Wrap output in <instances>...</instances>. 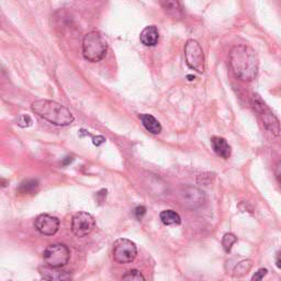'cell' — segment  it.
I'll return each mask as SVG.
<instances>
[{
	"label": "cell",
	"mask_w": 281,
	"mask_h": 281,
	"mask_svg": "<svg viewBox=\"0 0 281 281\" xmlns=\"http://www.w3.org/2000/svg\"><path fill=\"white\" fill-rule=\"evenodd\" d=\"M232 72L242 82H253L258 73L259 62L256 52L248 45H236L230 52Z\"/></svg>",
	"instance_id": "obj_1"
},
{
	"label": "cell",
	"mask_w": 281,
	"mask_h": 281,
	"mask_svg": "<svg viewBox=\"0 0 281 281\" xmlns=\"http://www.w3.org/2000/svg\"><path fill=\"white\" fill-rule=\"evenodd\" d=\"M32 111L40 118L49 121L54 126L67 127L74 122V115L67 108L56 101L40 99L31 105Z\"/></svg>",
	"instance_id": "obj_2"
},
{
	"label": "cell",
	"mask_w": 281,
	"mask_h": 281,
	"mask_svg": "<svg viewBox=\"0 0 281 281\" xmlns=\"http://www.w3.org/2000/svg\"><path fill=\"white\" fill-rule=\"evenodd\" d=\"M108 51V42L104 35L92 31L86 34L83 38V55L85 59H87L91 63H98L103 61Z\"/></svg>",
	"instance_id": "obj_3"
},
{
	"label": "cell",
	"mask_w": 281,
	"mask_h": 281,
	"mask_svg": "<svg viewBox=\"0 0 281 281\" xmlns=\"http://www.w3.org/2000/svg\"><path fill=\"white\" fill-rule=\"evenodd\" d=\"M42 257L45 265H48V266L62 268L68 264L70 252L64 244H52L44 249Z\"/></svg>",
	"instance_id": "obj_4"
},
{
	"label": "cell",
	"mask_w": 281,
	"mask_h": 281,
	"mask_svg": "<svg viewBox=\"0 0 281 281\" xmlns=\"http://www.w3.org/2000/svg\"><path fill=\"white\" fill-rule=\"evenodd\" d=\"M253 106L255 110L257 111V113H258V115L260 116L265 128H266L270 133H272L274 135H279L280 133L279 120L277 119L275 113L271 111V109L265 104V101H263V99L258 95L253 96Z\"/></svg>",
	"instance_id": "obj_5"
},
{
	"label": "cell",
	"mask_w": 281,
	"mask_h": 281,
	"mask_svg": "<svg viewBox=\"0 0 281 281\" xmlns=\"http://www.w3.org/2000/svg\"><path fill=\"white\" fill-rule=\"evenodd\" d=\"M186 63L189 68L202 74L206 70V59L204 50L196 40H188L185 45Z\"/></svg>",
	"instance_id": "obj_6"
},
{
	"label": "cell",
	"mask_w": 281,
	"mask_h": 281,
	"mask_svg": "<svg viewBox=\"0 0 281 281\" xmlns=\"http://www.w3.org/2000/svg\"><path fill=\"white\" fill-rule=\"evenodd\" d=\"M137 256L135 243L128 238H119L113 244V259L115 263L126 265L133 263Z\"/></svg>",
	"instance_id": "obj_7"
},
{
	"label": "cell",
	"mask_w": 281,
	"mask_h": 281,
	"mask_svg": "<svg viewBox=\"0 0 281 281\" xmlns=\"http://www.w3.org/2000/svg\"><path fill=\"white\" fill-rule=\"evenodd\" d=\"M96 229V220L90 213L77 212L72 218V232L75 236L83 238L88 236Z\"/></svg>",
	"instance_id": "obj_8"
},
{
	"label": "cell",
	"mask_w": 281,
	"mask_h": 281,
	"mask_svg": "<svg viewBox=\"0 0 281 281\" xmlns=\"http://www.w3.org/2000/svg\"><path fill=\"white\" fill-rule=\"evenodd\" d=\"M179 200L185 208L197 209L205 204V193L200 189L191 186H187L179 191Z\"/></svg>",
	"instance_id": "obj_9"
},
{
	"label": "cell",
	"mask_w": 281,
	"mask_h": 281,
	"mask_svg": "<svg viewBox=\"0 0 281 281\" xmlns=\"http://www.w3.org/2000/svg\"><path fill=\"white\" fill-rule=\"evenodd\" d=\"M34 228L42 235L53 236L59 229V220L50 214H40L35 218Z\"/></svg>",
	"instance_id": "obj_10"
},
{
	"label": "cell",
	"mask_w": 281,
	"mask_h": 281,
	"mask_svg": "<svg viewBox=\"0 0 281 281\" xmlns=\"http://www.w3.org/2000/svg\"><path fill=\"white\" fill-rule=\"evenodd\" d=\"M41 274L42 279L45 280H69L72 279V276L67 274V271L61 270V268H54L50 267L46 265L44 267H41L38 269Z\"/></svg>",
	"instance_id": "obj_11"
},
{
	"label": "cell",
	"mask_w": 281,
	"mask_h": 281,
	"mask_svg": "<svg viewBox=\"0 0 281 281\" xmlns=\"http://www.w3.org/2000/svg\"><path fill=\"white\" fill-rule=\"evenodd\" d=\"M211 144H212V148L215 154L220 156V157L228 159L231 156L232 148L229 143L226 142L225 138L220 136H213L211 138Z\"/></svg>",
	"instance_id": "obj_12"
},
{
	"label": "cell",
	"mask_w": 281,
	"mask_h": 281,
	"mask_svg": "<svg viewBox=\"0 0 281 281\" xmlns=\"http://www.w3.org/2000/svg\"><path fill=\"white\" fill-rule=\"evenodd\" d=\"M159 33L155 26L146 27L139 35V40L145 46H155L158 42Z\"/></svg>",
	"instance_id": "obj_13"
},
{
	"label": "cell",
	"mask_w": 281,
	"mask_h": 281,
	"mask_svg": "<svg viewBox=\"0 0 281 281\" xmlns=\"http://www.w3.org/2000/svg\"><path fill=\"white\" fill-rule=\"evenodd\" d=\"M139 119H140V122H142V124L144 126V128L148 132H150V133L159 134L162 132L160 123L157 120H156L152 114L143 113V114L139 115Z\"/></svg>",
	"instance_id": "obj_14"
},
{
	"label": "cell",
	"mask_w": 281,
	"mask_h": 281,
	"mask_svg": "<svg viewBox=\"0 0 281 281\" xmlns=\"http://www.w3.org/2000/svg\"><path fill=\"white\" fill-rule=\"evenodd\" d=\"M40 188L38 182L35 179H29V180L22 182L17 188V192L20 196H33Z\"/></svg>",
	"instance_id": "obj_15"
},
{
	"label": "cell",
	"mask_w": 281,
	"mask_h": 281,
	"mask_svg": "<svg viewBox=\"0 0 281 281\" xmlns=\"http://www.w3.org/2000/svg\"><path fill=\"white\" fill-rule=\"evenodd\" d=\"M159 3L164 8V10L174 19H179L183 15L182 8L178 0H159Z\"/></svg>",
	"instance_id": "obj_16"
},
{
	"label": "cell",
	"mask_w": 281,
	"mask_h": 281,
	"mask_svg": "<svg viewBox=\"0 0 281 281\" xmlns=\"http://www.w3.org/2000/svg\"><path fill=\"white\" fill-rule=\"evenodd\" d=\"M159 217L162 222L165 225H178L180 224L182 218L180 215H179L177 212H175L174 210H165L160 212Z\"/></svg>",
	"instance_id": "obj_17"
},
{
	"label": "cell",
	"mask_w": 281,
	"mask_h": 281,
	"mask_svg": "<svg viewBox=\"0 0 281 281\" xmlns=\"http://www.w3.org/2000/svg\"><path fill=\"white\" fill-rule=\"evenodd\" d=\"M253 267V262L249 259L242 260L238 263L235 268H234V277H243L244 275H247L248 271Z\"/></svg>",
	"instance_id": "obj_18"
},
{
	"label": "cell",
	"mask_w": 281,
	"mask_h": 281,
	"mask_svg": "<svg viewBox=\"0 0 281 281\" xmlns=\"http://www.w3.org/2000/svg\"><path fill=\"white\" fill-rule=\"evenodd\" d=\"M237 242V237L232 233H226L222 239V246L226 253H230L233 245Z\"/></svg>",
	"instance_id": "obj_19"
},
{
	"label": "cell",
	"mask_w": 281,
	"mask_h": 281,
	"mask_svg": "<svg viewBox=\"0 0 281 281\" xmlns=\"http://www.w3.org/2000/svg\"><path fill=\"white\" fill-rule=\"evenodd\" d=\"M123 280H129V281H140V280H145V277L140 274V271L136 270V269H133V270H130L128 271L126 275H124L122 277Z\"/></svg>",
	"instance_id": "obj_20"
},
{
	"label": "cell",
	"mask_w": 281,
	"mask_h": 281,
	"mask_svg": "<svg viewBox=\"0 0 281 281\" xmlns=\"http://www.w3.org/2000/svg\"><path fill=\"white\" fill-rule=\"evenodd\" d=\"M17 124L21 128H29L32 124V119L28 114H20L17 119Z\"/></svg>",
	"instance_id": "obj_21"
},
{
	"label": "cell",
	"mask_w": 281,
	"mask_h": 281,
	"mask_svg": "<svg viewBox=\"0 0 281 281\" xmlns=\"http://www.w3.org/2000/svg\"><path fill=\"white\" fill-rule=\"evenodd\" d=\"M145 213H146V208L143 206H139L134 210V215L136 216L137 220H142Z\"/></svg>",
	"instance_id": "obj_22"
},
{
	"label": "cell",
	"mask_w": 281,
	"mask_h": 281,
	"mask_svg": "<svg viewBox=\"0 0 281 281\" xmlns=\"http://www.w3.org/2000/svg\"><path fill=\"white\" fill-rule=\"evenodd\" d=\"M268 274V270L266 268H262L259 269L258 271L256 272V274L253 276V280H262L265 276H266Z\"/></svg>",
	"instance_id": "obj_23"
},
{
	"label": "cell",
	"mask_w": 281,
	"mask_h": 281,
	"mask_svg": "<svg viewBox=\"0 0 281 281\" xmlns=\"http://www.w3.org/2000/svg\"><path fill=\"white\" fill-rule=\"evenodd\" d=\"M275 175L277 178V182L281 187V160H279L275 166Z\"/></svg>",
	"instance_id": "obj_24"
},
{
	"label": "cell",
	"mask_w": 281,
	"mask_h": 281,
	"mask_svg": "<svg viewBox=\"0 0 281 281\" xmlns=\"http://www.w3.org/2000/svg\"><path fill=\"white\" fill-rule=\"evenodd\" d=\"M106 142V138L104 136H97V137H93V144L99 146L101 144H104Z\"/></svg>",
	"instance_id": "obj_25"
},
{
	"label": "cell",
	"mask_w": 281,
	"mask_h": 281,
	"mask_svg": "<svg viewBox=\"0 0 281 281\" xmlns=\"http://www.w3.org/2000/svg\"><path fill=\"white\" fill-rule=\"evenodd\" d=\"M276 265H277V267H278L279 269H281V258H279V257H278V259H277V262H276Z\"/></svg>",
	"instance_id": "obj_26"
},
{
	"label": "cell",
	"mask_w": 281,
	"mask_h": 281,
	"mask_svg": "<svg viewBox=\"0 0 281 281\" xmlns=\"http://www.w3.org/2000/svg\"><path fill=\"white\" fill-rule=\"evenodd\" d=\"M278 255H279V256H278V257H279V258H281V252H280V253H279Z\"/></svg>",
	"instance_id": "obj_27"
}]
</instances>
